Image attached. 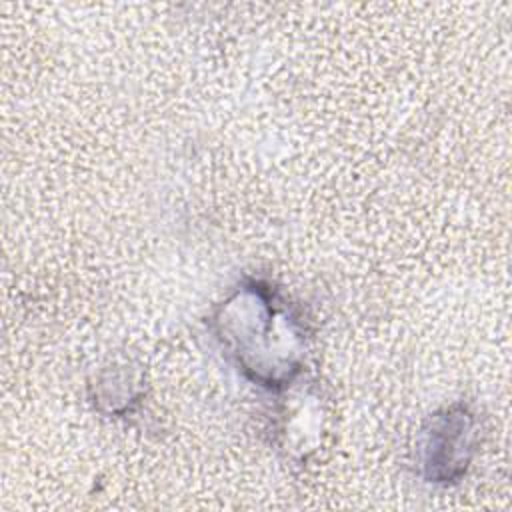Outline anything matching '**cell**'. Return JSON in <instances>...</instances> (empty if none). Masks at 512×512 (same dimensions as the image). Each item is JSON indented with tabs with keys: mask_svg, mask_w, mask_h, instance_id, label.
Returning a JSON list of instances; mask_svg holds the SVG:
<instances>
[{
	"mask_svg": "<svg viewBox=\"0 0 512 512\" xmlns=\"http://www.w3.org/2000/svg\"><path fill=\"white\" fill-rule=\"evenodd\" d=\"M212 320L222 348L252 382L278 390L300 374L306 332L290 302L270 284H240Z\"/></svg>",
	"mask_w": 512,
	"mask_h": 512,
	"instance_id": "1",
	"label": "cell"
},
{
	"mask_svg": "<svg viewBox=\"0 0 512 512\" xmlns=\"http://www.w3.org/2000/svg\"><path fill=\"white\" fill-rule=\"evenodd\" d=\"M474 424V416L462 404L430 418L420 448V464L428 482L448 484L464 476L474 452Z\"/></svg>",
	"mask_w": 512,
	"mask_h": 512,
	"instance_id": "2",
	"label": "cell"
}]
</instances>
